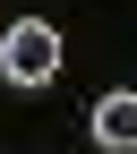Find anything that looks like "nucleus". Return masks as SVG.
Returning <instances> with one entry per match:
<instances>
[{
  "mask_svg": "<svg viewBox=\"0 0 137 154\" xmlns=\"http://www.w3.org/2000/svg\"><path fill=\"white\" fill-rule=\"evenodd\" d=\"M86 128H94V146H111V154H129V146H137V94H129V86H120V94H103Z\"/></svg>",
  "mask_w": 137,
  "mask_h": 154,
  "instance_id": "obj_2",
  "label": "nucleus"
},
{
  "mask_svg": "<svg viewBox=\"0 0 137 154\" xmlns=\"http://www.w3.org/2000/svg\"><path fill=\"white\" fill-rule=\"evenodd\" d=\"M0 77H9V86H51V77H60V34L43 26V17H17L9 34H0Z\"/></svg>",
  "mask_w": 137,
  "mask_h": 154,
  "instance_id": "obj_1",
  "label": "nucleus"
}]
</instances>
